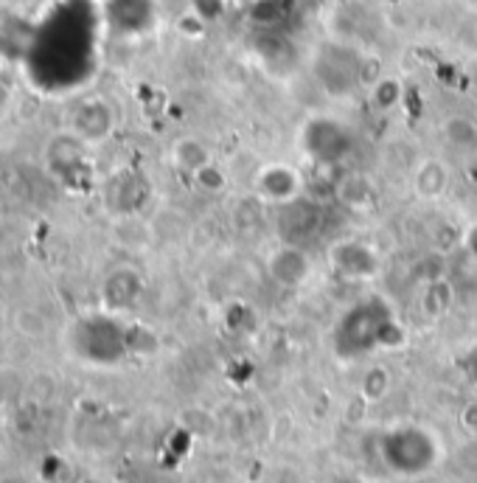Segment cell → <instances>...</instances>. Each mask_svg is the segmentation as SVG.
Returning <instances> with one entry per match:
<instances>
[{
  "label": "cell",
  "mask_w": 477,
  "mask_h": 483,
  "mask_svg": "<svg viewBox=\"0 0 477 483\" xmlns=\"http://www.w3.org/2000/svg\"><path fill=\"white\" fill-rule=\"evenodd\" d=\"M331 343L340 360H360L379 349H396L405 343V329L393 306L379 298L368 296L351 304L335 323Z\"/></svg>",
  "instance_id": "cell-1"
},
{
  "label": "cell",
  "mask_w": 477,
  "mask_h": 483,
  "mask_svg": "<svg viewBox=\"0 0 477 483\" xmlns=\"http://www.w3.org/2000/svg\"><path fill=\"white\" fill-rule=\"evenodd\" d=\"M379 455L390 472L402 478L427 475L441 458V441L432 430L419 425L393 427L379 438Z\"/></svg>",
  "instance_id": "cell-2"
},
{
  "label": "cell",
  "mask_w": 477,
  "mask_h": 483,
  "mask_svg": "<svg viewBox=\"0 0 477 483\" xmlns=\"http://www.w3.org/2000/svg\"><path fill=\"white\" fill-rule=\"evenodd\" d=\"M357 135L345 121H337L331 116H315L303 124L301 130V146L303 152L320 166H335L343 158L354 152Z\"/></svg>",
  "instance_id": "cell-3"
},
{
  "label": "cell",
  "mask_w": 477,
  "mask_h": 483,
  "mask_svg": "<svg viewBox=\"0 0 477 483\" xmlns=\"http://www.w3.org/2000/svg\"><path fill=\"white\" fill-rule=\"evenodd\" d=\"M323 228V205L312 197H298L286 205H278V234L289 245L312 242Z\"/></svg>",
  "instance_id": "cell-4"
},
{
  "label": "cell",
  "mask_w": 477,
  "mask_h": 483,
  "mask_svg": "<svg viewBox=\"0 0 477 483\" xmlns=\"http://www.w3.org/2000/svg\"><path fill=\"white\" fill-rule=\"evenodd\" d=\"M68 130L81 138L88 146H96L101 141H107L115 130V110H113V104L105 101V99H81L73 113H71V124H68Z\"/></svg>",
  "instance_id": "cell-5"
},
{
  "label": "cell",
  "mask_w": 477,
  "mask_h": 483,
  "mask_svg": "<svg viewBox=\"0 0 477 483\" xmlns=\"http://www.w3.org/2000/svg\"><path fill=\"white\" fill-rule=\"evenodd\" d=\"M357 56H348L345 48H326L320 59L315 62V73L320 79V85L331 96H351L360 88V76H357Z\"/></svg>",
  "instance_id": "cell-6"
},
{
  "label": "cell",
  "mask_w": 477,
  "mask_h": 483,
  "mask_svg": "<svg viewBox=\"0 0 477 483\" xmlns=\"http://www.w3.org/2000/svg\"><path fill=\"white\" fill-rule=\"evenodd\" d=\"M328 262L335 267L337 276H343L348 281H368L373 276H379L377 250L360 239H343L337 245H331Z\"/></svg>",
  "instance_id": "cell-7"
},
{
  "label": "cell",
  "mask_w": 477,
  "mask_h": 483,
  "mask_svg": "<svg viewBox=\"0 0 477 483\" xmlns=\"http://www.w3.org/2000/svg\"><path fill=\"white\" fill-rule=\"evenodd\" d=\"M256 197L269 205H286L303 197V175L289 163H267L256 175Z\"/></svg>",
  "instance_id": "cell-8"
},
{
  "label": "cell",
  "mask_w": 477,
  "mask_h": 483,
  "mask_svg": "<svg viewBox=\"0 0 477 483\" xmlns=\"http://www.w3.org/2000/svg\"><path fill=\"white\" fill-rule=\"evenodd\" d=\"M309 272H312V262L301 245L281 242L267 259V276L281 287H301Z\"/></svg>",
  "instance_id": "cell-9"
},
{
  "label": "cell",
  "mask_w": 477,
  "mask_h": 483,
  "mask_svg": "<svg viewBox=\"0 0 477 483\" xmlns=\"http://www.w3.org/2000/svg\"><path fill=\"white\" fill-rule=\"evenodd\" d=\"M449 188V169L447 163L439 158L424 160L416 175H413V192H416L422 200H441Z\"/></svg>",
  "instance_id": "cell-10"
},
{
  "label": "cell",
  "mask_w": 477,
  "mask_h": 483,
  "mask_svg": "<svg viewBox=\"0 0 477 483\" xmlns=\"http://www.w3.org/2000/svg\"><path fill=\"white\" fill-rule=\"evenodd\" d=\"M101 296L113 309H124V306H132L141 296V276L132 270H115L107 276L105 289Z\"/></svg>",
  "instance_id": "cell-11"
},
{
  "label": "cell",
  "mask_w": 477,
  "mask_h": 483,
  "mask_svg": "<svg viewBox=\"0 0 477 483\" xmlns=\"http://www.w3.org/2000/svg\"><path fill=\"white\" fill-rule=\"evenodd\" d=\"M172 160L180 172L185 175H197L202 166H209L211 163V152H209V146H205L200 138H192V135H185L180 141H175L172 146Z\"/></svg>",
  "instance_id": "cell-12"
},
{
  "label": "cell",
  "mask_w": 477,
  "mask_h": 483,
  "mask_svg": "<svg viewBox=\"0 0 477 483\" xmlns=\"http://www.w3.org/2000/svg\"><path fill=\"white\" fill-rule=\"evenodd\" d=\"M335 200L345 208H357V211H362V208H368L373 203V188L362 175L348 172L335 183Z\"/></svg>",
  "instance_id": "cell-13"
},
{
  "label": "cell",
  "mask_w": 477,
  "mask_h": 483,
  "mask_svg": "<svg viewBox=\"0 0 477 483\" xmlns=\"http://www.w3.org/2000/svg\"><path fill=\"white\" fill-rule=\"evenodd\" d=\"M455 304V287L444 279H432V281H424V289H422V309L430 315V318H441L447 315Z\"/></svg>",
  "instance_id": "cell-14"
},
{
  "label": "cell",
  "mask_w": 477,
  "mask_h": 483,
  "mask_svg": "<svg viewBox=\"0 0 477 483\" xmlns=\"http://www.w3.org/2000/svg\"><path fill=\"white\" fill-rule=\"evenodd\" d=\"M405 99V85L396 76H382L377 85L371 88V104L377 108L379 113H390L396 110Z\"/></svg>",
  "instance_id": "cell-15"
},
{
  "label": "cell",
  "mask_w": 477,
  "mask_h": 483,
  "mask_svg": "<svg viewBox=\"0 0 477 483\" xmlns=\"http://www.w3.org/2000/svg\"><path fill=\"white\" fill-rule=\"evenodd\" d=\"M444 138L455 150H472L477 146V124L466 116H452L444 121Z\"/></svg>",
  "instance_id": "cell-16"
},
{
  "label": "cell",
  "mask_w": 477,
  "mask_h": 483,
  "mask_svg": "<svg viewBox=\"0 0 477 483\" xmlns=\"http://www.w3.org/2000/svg\"><path fill=\"white\" fill-rule=\"evenodd\" d=\"M357 76H360V88H373V85H377V82L385 76V71H382V59H379L377 54H360Z\"/></svg>",
  "instance_id": "cell-17"
},
{
  "label": "cell",
  "mask_w": 477,
  "mask_h": 483,
  "mask_svg": "<svg viewBox=\"0 0 477 483\" xmlns=\"http://www.w3.org/2000/svg\"><path fill=\"white\" fill-rule=\"evenodd\" d=\"M194 183L202 188V192H211V194H217V192H222V188L227 185V177H225V172L219 169V166L211 160L209 166H202V169L194 175Z\"/></svg>",
  "instance_id": "cell-18"
},
{
  "label": "cell",
  "mask_w": 477,
  "mask_h": 483,
  "mask_svg": "<svg viewBox=\"0 0 477 483\" xmlns=\"http://www.w3.org/2000/svg\"><path fill=\"white\" fill-rule=\"evenodd\" d=\"M177 31L185 37V39H200L205 37V17L200 12H185L180 20H177Z\"/></svg>",
  "instance_id": "cell-19"
},
{
  "label": "cell",
  "mask_w": 477,
  "mask_h": 483,
  "mask_svg": "<svg viewBox=\"0 0 477 483\" xmlns=\"http://www.w3.org/2000/svg\"><path fill=\"white\" fill-rule=\"evenodd\" d=\"M362 391H365V396H371V399H379V396L388 391V374H385L382 368L368 371L365 383H362Z\"/></svg>",
  "instance_id": "cell-20"
},
{
  "label": "cell",
  "mask_w": 477,
  "mask_h": 483,
  "mask_svg": "<svg viewBox=\"0 0 477 483\" xmlns=\"http://www.w3.org/2000/svg\"><path fill=\"white\" fill-rule=\"evenodd\" d=\"M461 368H464V374H466V380L477 388V346L466 351V357L461 360Z\"/></svg>",
  "instance_id": "cell-21"
},
{
  "label": "cell",
  "mask_w": 477,
  "mask_h": 483,
  "mask_svg": "<svg viewBox=\"0 0 477 483\" xmlns=\"http://www.w3.org/2000/svg\"><path fill=\"white\" fill-rule=\"evenodd\" d=\"M464 247H466V254L472 256V262L477 264V222L464 234Z\"/></svg>",
  "instance_id": "cell-22"
},
{
  "label": "cell",
  "mask_w": 477,
  "mask_h": 483,
  "mask_svg": "<svg viewBox=\"0 0 477 483\" xmlns=\"http://www.w3.org/2000/svg\"><path fill=\"white\" fill-rule=\"evenodd\" d=\"M328 483H365L360 478H351V475H340V478H331Z\"/></svg>",
  "instance_id": "cell-23"
},
{
  "label": "cell",
  "mask_w": 477,
  "mask_h": 483,
  "mask_svg": "<svg viewBox=\"0 0 477 483\" xmlns=\"http://www.w3.org/2000/svg\"><path fill=\"white\" fill-rule=\"evenodd\" d=\"M466 4H469L472 9H477V0H466Z\"/></svg>",
  "instance_id": "cell-24"
},
{
  "label": "cell",
  "mask_w": 477,
  "mask_h": 483,
  "mask_svg": "<svg viewBox=\"0 0 477 483\" xmlns=\"http://www.w3.org/2000/svg\"><path fill=\"white\" fill-rule=\"evenodd\" d=\"M427 4H435V0H427Z\"/></svg>",
  "instance_id": "cell-25"
}]
</instances>
